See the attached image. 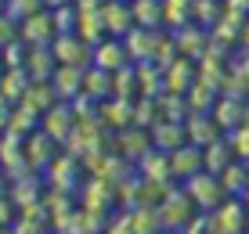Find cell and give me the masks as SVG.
Segmentation results:
<instances>
[{
  "instance_id": "cell-1",
  "label": "cell",
  "mask_w": 249,
  "mask_h": 234,
  "mask_svg": "<svg viewBox=\"0 0 249 234\" xmlns=\"http://www.w3.org/2000/svg\"><path fill=\"white\" fill-rule=\"evenodd\" d=\"M199 209H195V202L188 198L184 187H174V191L162 195L159 202V223H162V234H184L192 227L195 220H199Z\"/></svg>"
},
{
  "instance_id": "cell-2",
  "label": "cell",
  "mask_w": 249,
  "mask_h": 234,
  "mask_svg": "<svg viewBox=\"0 0 249 234\" xmlns=\"http://www.w3.org/2000/svg\"><path fill=\"white\" fill-rule=\"evenodd\" d=\"M83 180H87V173H83V166L76 159H69V155H58L54 159V166H51L44 173V184H47V191H62V195H80V187H83Z\"/></svg>"
},
{
  "instance_id": "cell-3",
  "label": "cell",
  "mask_w": 249,
  "mask_h": 234,
  "mask_svg": "<svg viewBox=\"0 0 249 234\" xmlns=\"http://www.w3.org/2000/svg\"><path fill=\"white\" fill-rule=\"evenodd\" d=\"M76 205L87 213H101V216H116L119 205H116V187L105 184V180L98 177H87L80 187V195H76Z\"/></svg>"
},
{
  "instance_id": "cell-4",
  "label": "cell",
  "mask_w": 249,
  "mask_h": 234,
  "mask_svg": "<svg viewBox=\"0 0 249 234\" xmlns=\"http://www.w3.org/2000/svg\"><path fill=\"white\" fill-rule=\"evenodd\" d=\"M188 198L195 202V209H199L202 216H210L217 205H224L228 202V195H224V187H220V180L213 177V173H199V177H192L188 184H181Z\"/></svg>"
},
{
  "instance_id": "cell-5",
  "label": "cell",
  "mask_w": 249,
  "mask_h": 234,
  "mask_svg": "<svg viewBox=\"0 0 249 234\" xmlns=\"http://www.w3.org/2000/svg\"><path fill=\"white\" fill-rule=\"evenodd\" d=\"M170 33L166 29H130V36L123 40V47H126V54H130V65H144V62H156V54H159V47L166 43Z\"/></svg>"
},
{
  "instance_id": "cell-6",
  "label": "cell",
  "mask_w": 249,
  "mask_h": 234,
  "mask_svg": "<svg viewBox=\"0 0 249 234\" xmlns=\"http://www.w3.org/2000/svg\"><path fill=\"white\" fill-rule=\"evenodd\" d=\"M206 231L210 234H246V205L238 198H228L206 216Z\"/></svg>"
},
{
  "instance_id": "cell-7",
  "label": "cell",
  "mask_w": 249,
  "mask_h": 234,
  "mask_svg": "<svg viewBox=\"0 0 249 234\" xmlns=\"http://www.w3.org/2000/svg\"><path fill=\"white\" fill-rule=\"evenodd\" d=\"M112 151H119V155H123V159L137 169V162H141L144 155L156 151V144H152V130L130 126V130H123V134H116V137H112Z\"/></svg>"
},
{
  "instance_id": "cell-8",
  "label": "cell",
  "mask_w": 249,
  "mask_h": 234,
  "mask_svg": "<svg viewBox=\"0 0 249 234\" xmlns=\"http://www.w3.org/2000/svg\"><path fill=\"white\" fill-rule=\"evenodd\" d=\"M58 155H62V148L51 141L44 130H36L33 137H25V162H29V169L36 173V177H44V173L54 166Z\"/></svg>"
},
{
  "instance_id": "cell-9",
  "label": "cell",
  "mask_w": 249,
  "mask_h": 234,
  "mask_svg": "<svg viewBox=\"0 0 249 234\" xmlns=\"http://www.w3.org/2000/svg\"><path fill=\"white\" fill-rule=\"evenodd\" d=\"M0 169L7 173V180H18L25 173H33L29 162H25V137L0 134Z\"/></svg>"
},
{
  "instance_id": "cell-10",
  "label": "cell",
  "mask_w": 249,
  "mask_h": 234,
  "mask_svg": "<svg viewBox=\"0 0 249 234\" xmlns=\"http://www.w3.org/2000/svg\"><path fill=\"white\" fill-rule=\"evenodd\" d=\"M18 40L25 43V47H51V43L58 40V29H54V15L47 11H40V15H33L29 22H22L18 25Z\"/></svg>"
},
{
  "instance_id": "cell-11",
  "label": "cell",
  "mask_w": 249,
  "mask_h": 234,
  "mask_svg": "<svg viewBox=\"0 0 249 234\" xmlns=\"http://www.w3.org/2000/svg\"><path fill=\"white\" fill-rule=\"evenodd\" d=\"M40 130L51 137V141L62 148V144L69 141V134L76 130V112H72V105H65V101H58L51 112H44V119H40Z\"/></svg>"
},
{
  "instance_id": "cell-12",
  "label": "cell",
  "mask_w": 249,
  "mask_h": 234,
  "mask_svg": "<svg viewBox=\"0 0 249 234\" xmlns=\"http://www.w3.org/2000/svg\"><path fill=\"white\" fill-rule=\"evenodd\" d=\"M137 177L148 180V184H156L159 191H170V187H177V184H174V169H170V155H166V151L144 155V159L137 162Z\"/></svg>"
},
{
  "instance_id": "cell-13",
  "label": "cell",
  "mask_w": 249,
  "mask_h": 234,
  "mask_svg": "<svg viewBox=\"0 0 249 234\" xmlns=\"http://www.w3.org/2000/svg\"><path fill=\"white\" fill-rule=\"evenodd\" d=\"M44 191H47L44 177H36V173H25V177L11 180V191H7V198H11V205L22 213V209H33V205L44 202Z\"/></svg>"
},
{
  "instance_id": "cell-14",
  "label": "cell",
  "mask_w": 249,
  "mask_h": 234,
  "mask_svg": "<svg viewBox=\"0 0 249 234\" xmlns=\"http://www.w3.org/2000/svg\"><path fill=\"white\" fill-rule=\"evenodd\" d=\"M51 50H54V62H58V65L90 68V62H94V50H90L80 36H58L54 43H51Z\"/></svg>"
},
{
  "instance_id": "cell-15",
  "label": "cell",
  "mask_w": 249,
  "mask_h": 234,
  "mask_svg": "<svg viewBox=\"0 0 249 234\" xmlns=\"http://www.w3.org/2000/svg\"><path fill=\"white\" fill-rule=\"evenodd\" d=\"M170 169H174V184H177V187L188 184L192 177H199V173H206L202 148H195V144H184V148H177L174 155H170Z\"/></svg>"
},
{
  "instance_id": "cell-16",
  "label": "cell",
  "mask_w": 249,
  "mask_h": 234,
  "mask_svg": "<svg viewBox=\"0 0 249 234\" xmlns=\"http://www.w3.org/2000/svg\"><path fill=\"white\" fill-rule=\"evenodd\" d=\"M101 18H105L108 40H126L130 29H134V15H130V4H126V0H105Z\"/></svg>"
},
{
  "instance_id": "cell-17",
  "label": "cell",
  "mask_w": 249,
  "mask_h": 234,
  "mask_svg": "<svg viewBox=\"0 0 249 234\" xmlns=\"http://www.w3.org/2000/svg\"><path fill=\"white\" fill-rule=\"evenodd\" d=\"M174 47H177V54L188 58V62H199V58L210 50V33L199 29V25H184V29H177L174 33Z\"/></svg>"
},
{
  "instance_id": "cell-18",
  "label": "cell",
  "mask_w": 249,
  "mask_h": 234,
  "mask_svg": "<svg viewBox=\"0 0 249 234\" xmlns=\"http://www.w3.org/2000/svg\"><path fill=\"white\" fill-rule=\"evenodd\" d=\"M213 119H217V130L224 137H231L238 126L249 119V101H235V98H220L217 108H213Z\"/></svg>"
},
{
  "instance_id": "cell-19",
  "label": "cell",
  "mask_w": 249,
  "mask_h": 234,
  "mask_svg": "<svg viewBox=\"0 0 249 234\" xmlns=\"http://www.w3.org/2000/svg\"><path fill=\"white\" fill-rule=\"evenodd\" d=\"M83 98H90L94 105H105V101L116 98V76L105 72V68L90 65L87 76H83Z\"/></svg>"
},
{
  "instance_id": "cell-20",
  "label": "cell",
  "mask_w": 249,
  "mask_h": 234,
  "mask_svg": "<svg viewBox=\"0 0 249 234\" xmlns=\"http://www.w3.org/2000/svg\"><path fill=\"white\" fill-rule=\"evenodd\" d=\"M98 119H101V126H105L112 137L123 134V130L134 126V101H119V98L105 101V105H101V112H98Z\"/></svg>"
},
{
  "instance_id": "cell-21",
  "label": "cell",
  "mask_w": 249,
  "mask_h": 234,
  "mask_svg": "<svg viewBox=\"0 0 249 234\" xmlns=\"http://www.w3.org/2000/svg\"><path fill=\"white\" fill-rule=\"evenodd\" d=\"M83 76H87V68L58 65L54 80H51V86H54V94H58V101H65V105H72L76 98H83Z\"/></svg>"
},
{
  "instance_id": "cell-22",
  "label": "cell",
  "mask_w": 249,
  "mask_h": 234,
  "mask_svg": "<svg viewBox=\"0 0 249 234\" xmlns=\"http://www.w3.org/2000/svg\"><path fill=\"white\" fill-rule=\"evenodd\" d=\"M58 72V62H54V50L51 47H29L25 54V76L33 83H51Z\"/></svg>"
},
{
  "instance_id": "cell-23",
  "label": "cell",
  "mask_w": 249,
  "mask_h": 234,
  "mask_svg": "<svg viewBox=\"0 0 249 234\" xmlns=\"http://www.w3.org/2000/svg\"><path fill=\"white\" fill-rule=\"evenodd\" d=\"M162 76H166V94L188 98V90H192L195 80H199V68H195V62H188V58H177Z\"/></svg>"
},
{
  "instance_id": "cell-24",
  "label": "cell",
  "mask_w": 249,
  "mask_h": 234,
  "mask_svg": "<svg viewBox=\"0 0 249 234\" xmlns=\"http://www.w3.org/2000/svg\"><path fill=\"white\" fill-rule=\"evenodd\" d=\"M184 134H188V144H195V148H210L213 141H220V130H217V119L210 116H188L184 119Z\"/></svg>"
},
{
  "instance_id": "cell-25",
  "label": "cell",
  "mask_w": 249,
  "mask_h": 234,
  "mask_svg": "<svg viewBox=\"0 0 249 234\" xmlns=\"http://www.w3.org/2000/svg\"><path fill=\"white\" fill-rule=\"evenodd\" d=\"M76 36H80L87 47H101V43L108 40L105 33V18H101V11H76Z\"/></svg>"
},
{
  "instance_id": "cell-26",
  "label": "cell",
  "mask_w": 249,
  "mask_h": 234,
  "mask_svg": "<svg viewBox=\"0 0 249 234\" xmlns=\"http://www.w3.org/2000/svg\"><path fill=\"white\" fill-rule=\"evenodd\" d=\"M90 65H98V68H105V72H119V68H126L130 65V54H126V47H123V40H105L101 47H94V62Z\"/></svg>"
},
{
  "instance_id": "cell-27",
  "label": "cell",
  "mask_w": 249,
  "mask_h": 234,
  "mask_svg": "<svg viewBox=\"0 0 249 234\" xmlns=\"http://www.w3.org/2000/svg\"><path fill=\"white\" fill-rule=\"evenodd\" d=\"M152 144H156V151H166L174 155L177 148H184L188 144V134H184V123H159L152 126Z\"/></svg>"
},
{
  "instance_id": "cell-28",
  "label": "cell",
  "mask_w": 249,
  "mask_h": 234,
  "mask_svg": "<svg viewBox=\"0 0 249 234\" xmlns=\"http://www.w3.org/2000/svg\"><path fill=\"white\" fill-rule=\"evenodd\" d=\"M134 68H137V90H141V98L159 101L162 94H166V76H162V68L156 62H144V65H134Z\"/></svg>"
},
{
  "instance_id": "cell-29",
  "label": "cell",
  "mask_w": 249,
  "mask_h": 234,
  "mask_svg": "<svg viewBox=\"0 0 249 234\" xmlns=\"http://www.w3.org/2000/svg\"><path fill=\"white\" fill-rule=\"evenodd\" d=\"M202 162H206V173H213V177H220L235 159V151H231V141L228 137H220V141H213L210 148H202Z\"/></svg>"
},
{
  "instance_id": "cell-30",
  "label": "cell",
  "mask_w": 249,
  "mask_h": 234,
  "mask_svg": "<svg viewBox=\"0 0 249 234\" xmlns=\"http://www.w3.org/2000/svg\"><path fill=\"white\" fill-rule=\"evenodd\" d=\"M29 86H33V80L25 76V68H4V76H0V98L18 105L25 94H29Z\"/></svg>"
},
{
  "instance_id": "cell-31",
  "label": "cell",
  "mask_w": 249,
  "mask_h": 234,
  "mask_svg": "<svg viewBox=\"0 0 249 234\" xmlns=\"http://www.w3.org/2000/svg\"><path fill=\"white\" fill-rule=\"evenodd\" d=\"M188 116H210L213 108H217V101H220V94L213 90L210 83H202V80H195V86L188 90Z\"/></svg>"
},
{
  "instance_id": "cell-32",
  "label": "cell",
  "mask_w": 249,
  "mask_h": 234,
  "mask_svg": "<svg viewBox=\"0 0 249 234\" xmlns=\"http://www.w3.org/2000/svg\"><path fill=\"white\" fill-rule=\"evenodd\" d=\"M217 180H220V187H224L228 198H238V202H242L246 191H249V166L246 162H231Z\"/></svg>"
},
{
  "instance_id": "cell-33",
  "label": "cell",
  "mask_w": 249,
  "mask_h": 234,
  "mask_svg": "<svg viewBox=\"0 0 249 234\" xmlns=\"http://www.w3.org/2000/svg\"><path fill=\"white\" fill-rule=\"evenodd\" d=\"M40 112L33 108V105H25V101H18L11 112V126H7V134H15V137H33L40 130Z\"/></svg>"
},
{
  "instance_id": "cell-34",
  "label": "cell",
  "mask_w": 249,
  "mask_h": 234,
  "mask_svg": "<svg viewBox=\"0 0 249 234\" xmlns=\"http://www.w3.org/2000/svg\"><path fill=\"white\" fill-rule=\"evenodd\" d=\"M126 220H130L134 234H162L159 223V205H137V209H123Z\"/></svg>"
},
{
  "instance_id": "cell-35",
  "label": "cell",
  "mask_w": 249,
  "mask_h": 234,
  "mask_svg": "<svg viewBox=\"0 0 249 234\" xmlns=\"http://www.w3.org/2000/svg\"><path fill=\"white\" fill-rule=\"evenodd\" d=\"M130 15L137 29H162V0H134Z\"/></svg>"
},
{
  "instance_id": "cell-36",
  "label": "cell",
  "mask_w": 249,
  "mask_h": 234,
  "mask_svg": "<svg viewBox=\"0 0 249 234\" xmlns=\"http://www.w3.org/2000/svg\"><path fill=\"white\" fill-rule=\"evenodd\" d=\"M184 25H192V4H184V0H162V29L174 36Z\"/></svg>"
},
{
  "instance_id": "cell-37",
  "label": "cell",
  "mask_w": 249,
  "mask_h": 234,
  "mask_svg": "<svg viewBox=\"0 0 249 234\" xmlns=\"http://www.w3.org/2000/svg\"><path fill=\"white\" fill-rule=\"evenodd\" d=\"M220 18H224V4H220V0H195L192 4V22L199 25V29L210 33Z\"/></svg>"
},
{
  "instance_id": "cell-38",
  "label": "cell",
  "mask_w": 249,
  "mask_h": 234,
  "mask_svg": "<svg viewBox=\"0 0 249 234\" xmlns=\"http://www.w3.org/2000/svg\"><path fill=\"white\" fill-rule=\"evenodd\" d=\"M22 101H25V105H33L40 116H44V112H51V108L58 105V94H54V86H51V83H33L29 94H25Z\"/></svg>"
},
{
  "instance_id": "cell-39",
  "label": "cell",
  "mask_w": 249,
  "mask_h": 234,
  "mask_svg": "<svg viewBox=\"0 0 249 234\" xmlns=\"http://www.w3.org/2000/svg\"><path fill=\"white\" fill-rule=\"evenodd\" d=\"M159 119L162 123H184L188 119V101L177 94H162L159 98Z\"/></svg>"
},
{
  "instance_id": "cell-40",
  "label": "cell",
  "mask_w": 249,
  "mask_h": 234,
  "mask_svg": "<svg viewBox=\"0 0 249 234\" xmlns=\"http://www.w3.org/2000/svg\"><path fill=\"white\" fill-rule=\"evenodd\" d=\"M40 11H44V0H7V4H4V15H7L15 25L29 22L33 15H40Z\"/></svg>"
},
{
  "instance_id": "cell-41",
  "label": "cell",
  "mask_w": 249,
  "mask_h": 234,
  "mask_svg": "<svg viewBox=\"0 0 249 234\" xmlns=\"http://www.w3.org/2000/svg\"><path fill=\"white\" fill-rule=\"evenodd\" d=\"M44 209L51 216V223L62 220V216H69L76 209V198L72 195H62V191H44Z\"/></svg>"
},
{
  "instance_id": "cell-42",
  "label": "cell",
  "mask_w": 249,
  "mask_h": 234,
  "mask_svg": "<svg viewBox=\"0 0 249 234\" xmlns=\"http://www.w3.org/2000/svg\"><path fill=\"white\" fill-rule=\"evenodd\" d=\"M156 123H159V101L137 98V101H134V126H137V130H152Z\"/></svg>"
},
{
  "instance_id": "cell-43",
  "label": "cell",
  "mask_w": 249,
  "mask_h": 234,
  "mask_svg": "<svg viewBox=\"0 0 249 234\" xmlns=\"http://www.w3.org/2000/svg\"><path fill=\"white\" fill-rule=\"evenodd\" d=\"M116 98L119 101H137L141 98V90H137V68L126 65L116 72Z\"/></svg>"
},
{
  "instance_id": "cell-44",
  "label": "cell",
  "mask_w": 249,
  "mask_h": 234,
  "mask_svg": "<svg viewBox=\"0 0 249 234\" xmlns=\"http://www.w3.org/2000/svg\"><path fill=\"white\" fill-rule=\"evenodd\" d=\"M228 141H231V151H235V159L249 166V119H246V123L238 126L231 137H228Z\"/></svg>"
},
{
  "instance_id": "cell-45",
  "label": "cell",
  "mask_w": 249,
  "mask_h": 234,
  "mask_svg": "<svg viewBox=\"0 0 249 234\" xmlns=\"http://www.w3.org/2000/svg\"><path fill=\"white\" fill-rule=\"evenodd\" d=\"M54 15V29H58V36H76V7L69 4V7H58V11H51Z\"/></svg>"
},
{
  "instance_id": "cell-46",
  "label": "cell",
  "mask_w": 249,
  "mask_h": 234,
  "mask_svg": "<svg viewBox=\"0 0 249 234\" xmlns=\"http://www.w3.org/2000/svg\"><path fill=\"white\" fill-rule=\"evenodd\" d=\"M25 54H29V47L22 40H15L11 47L0 50V62H4V68H25Z\"/></svg>"
},
{
  "instance_id": "cell-47",
  "label": "cell",
  "mask_w": 249,
  "mask_h": 234,
  "mask_svg": "<svg viewBox=\"0 0 249 234\" xmlns=\"http://www.w3.org/2000/svg\"><path fill=\"white\" fill-rule=\"evenodd\" d=\"M15 40H18V25L7 18V15H0V50H4V47H11Z\"/></svg>"
},
{
  "instance_id": "cell-48",
  "label": "cell",
  "mask_w": 249,
  "mask_h": 234,
  "mask_svg": "<svg viewBox=\"0 0 249 234\" xmlns=\"http://www.w3.org/2000/svg\"><path fill=\"white\" fill-rule=\"evenodd\" d=\"M11 234H51V227H47V223H33V220H22V216H18V220L11 223Z\"/></svg>"
},
{
  "instance_id": "cell-49",
  "label": "cell",
  "mask_w": 249,
  "mask_h": 234,
  "mask_svg": "<svg viewBox=\"0 0 249 234\" xmlns=\"http://www.w3.org/2000/svg\"><path fill=\"white\" fill-rule=\"evenodd\" d=\"M18 220V209L11 205V198H0V227H11Z\"/></svg>"
},
{
  "instance_id": "cell-50",
  "label": "cell",
  "mask_w": 249,
  "mask_h": 234,
  "mask_svg": "<svg viewBox=\"0 0 249 234\" xmlns=\"http://www.w3.org/2000/svg\"><path fill=\"white\" fill-rule=\"evenodd\" d=\"M11 112H15V105L0 98V134H7V126H11Z\"/></svg>"
},
{
  "instance_id": "cell-51",
  "label": "cell",
  "mask_w": 249,
  "mask_h": 234,
  "mask_svg": "<svg viewBox=\"0 0 249 234\" xmlns=\"http://www.w3.org/2000/svg\"><path fill=\"white\" fill-rule=\"evenodd\" d=\"M7 191H11V180H7V173L0 169V198H7Z\"/></svg>"
},
{
  "instance_id": "cell-52",
  "label": "cell",
  "mask_w": 249,
  "mask_h": 234,
  "mask_svg": "<svg viewBox=\"0 0 249 234\" xmlns=\"http://www.w3.org/2000/svg\"><path fill=\"white\" fill-rule=\"evenodd\" d=\"M69 4H72V0H44L47 11H58V7H69Z\"/></svg>"
},
{
  "instance_id": "cell-53",
  "label": "cell",
  "mask_w": 249,
  "mask_h": 234,
  "mask_svg": "<svg viewBox=\"0 0 249 234\" xmlns=\"http://www.w3.org/2000/svg\"><path fill=\"white\" fill-rule=\"evenodd\" d=\"M242 205H246V213H249V191H246V198H242Z\"/></svg>"
},
{
  "instance_id": "cell-54",
  "label": "cell",
  "mask_w": 249,
  "mask_h": 234,
  "mask_svg": "<svg viewBox=\"0 0 249 234\" xmlns=\"http://www.w3.org/2000/svg\"><path fill=\"white\" fill-rule=\"evenodd\" d=\"M0 234H11V227H0Z\"/></svg>"
},
{
  "instance_id": "cell-55",
  "label": "cell",
  "mask_w": 249,
  "mask_h": 234,
  "mask_svg": "<svg viewBox=\"0 0 249 234\" xmlns=\"http://www.w3.org/2000/svg\"><path fill=\"white\" fill-rule=\"evenodd\" d=\"M0 15H4V0H0Z\"/></svg>"
},
{
  "instance_id": "cell-56",
  "label": "cell",
  "mask_w": 249,
  "mask_h": 234,
  "mask_svg": "<svg viewBox=\"0 0 249 234\" xmlns=\"http://www.w3.org/2000/svg\"><path fill=\"white\" fill-rule=\"evenodd\" d=\"M0 76H4V62H0Z\"/></svg>"
},
{
  "instance_id": "cell-57",
  "label": "cell",
  "mask_w": 249,
  "mask_h": 234,
  "mask_svg": "<svg viewBox=\"0 0 249 234\" xmlns=\"http://www.w3.org/2000/svg\"><path fill=\"white\" fill-rule=\"evenodd\" d=\"M184 4H195V0H184Z\"/></svg>"
},
{
  "instance_id": "cell-58",
  "label": "cell",
  "mask_w": 249,
  "mask_h": 234,
  "mask_svg": "<svg viewBox=\"0 0 249 234\" xmlns=\"http://www.w3.org/2000/svg\"><path fill=\"white\" fill-rule=\"evenodd\" d=\"M126 4H134V0H126Z\"/></svg>"
},
{
  "instance_id": "cell-59",
  "label": "cell",
  "mask_w": 249,
  "mask_h": 234,
  "mask_svg": "<svg viewBox=\"0 0 249 234\" xmlns=\"http://www.w3.org/2000/svg\"><path fill=\"white\" fill-rule=\"evenodd\" d=\"M220 4H224V0H220Z\"/></svg>"
},
{
  "instance_id": "cell-60",
  "label": "cell",
  "mask_w": 249,
  "mask_h": 234,
  "mask_svg": "<svg viewBox=\"0 0 249 234\" xmlns=\"http://www.w3.org/2000/svg\"><path fill=\"white\" fill-rule=\"evenodd\" d=\"M4 4H7V0H4Z\"/></svg>"
},
{
  "instance_id": "cell-61",
  "label": "cell",
  "mask_w": 249,
  "mask_h": 234,
  "mask_svg": "<svg viewBox=\"0 0 249 234\" xmlns=\"http://www.w3.org/2000/svg\"><path fill=\"white\" fill-rule=\"evenodd\" d=\"M105 234H108V231H105Z\"/></svg>"
},
{
  "instance_id": "cell-62",
  "label": "cell",
  "mask_w": 249,
  "mask_h": 234,
  "mask_svg": "<svg viewBox=\"0 0 249 234\" xmlns=\"http://www.w3.org/2000/svg\"><path fill=\"white\" fill-rule=\"evenodd\" d=\"M246 234H249V231H246Z\"/></svg>"
}]
</instances>
